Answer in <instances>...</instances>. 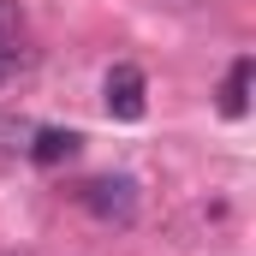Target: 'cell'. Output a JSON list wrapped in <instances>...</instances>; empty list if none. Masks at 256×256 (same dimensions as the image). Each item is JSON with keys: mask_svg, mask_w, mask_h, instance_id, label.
Masks as SVG:
<instances>
[{"mask_svg": "<svg viewBox=\"0 0 256 256\" xmlns=\"http://www.w3.org/2000/svg\"><path fill=\"white\" fill-rule=\"evenodd\" d=\"M78 196H84V208L102 214V220H131V208H137V185H131V179H114V173H108V179H90Z\"/></svg>", "mask_w": 256, "mask_h": 256, "instance_id": "obj_1", "label": "cell"}, {"mask_svg": "<svg viewBox=\"0 0 256 256\" xmlns=\"http://www.w3.org/2000/svg\"><path fill=\"white\" fill-rule=\"evenodd\" d=\"M108 114L114 120H143V72L137 66H114L108 72Z\"/></svg>", "mask_w": 256, "mask_h": 256, "instance_id": "obj_2", "label": "cell"}, {"mask_svg": "<svg viewBox=\"0 0 256 256\" xmlns=\"http://www.w3.org/2000/svg\"><path fill=\"white\" fill-rule=\"evenodd\" d=\"M78 143H84L78 131L48 126V131H36V137H30V161H36V167H60V161H72V155H78Z\"/></svg>", "mask_w": 256, "mask_h": 256, "instance_id": "obj_3", "label": "cell"}, {"mask_svg": "<svg viewBox=\"0 0 256 256\" xmlns=\"http://www.w3.org/2000/svg\"><path fill=\"white\" fill-rule=\"evenodd\" d=\"M250 78H256L250 60H232L226 84H220V114H226V120H244V114H250Z\"/></svg>", "mask_w": 256, "mask_h": 256, "instance_id": "obj_4", "label": "cell"}, {"mask_svg": "<svg viewBox=\"0 0 256 256\" xmlns=\"http://www.w3.org/2000/svg\"><path fill=\"white\" fill-rule=\"evenodd\" d=\"M6 42H18V6L12 0H0V48Z\"/></svg>", "mask_w": 256, "mask_h": 256, "instance_id": "obj_5", "label": "cell"}]
</instances>
